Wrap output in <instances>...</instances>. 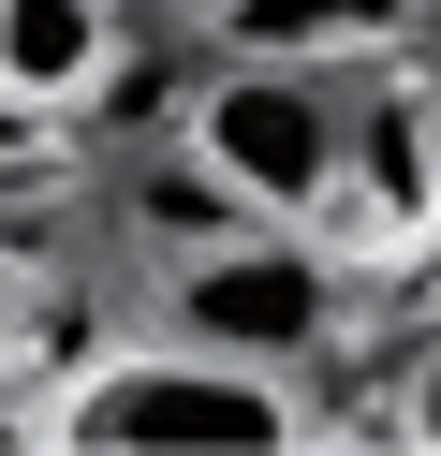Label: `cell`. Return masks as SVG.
Returning <instances> with one entry per match:
<instances>
[{"label": "cell", "mask_w": 441, "mask_h": 456, "mask_svg": "<svg viewBox=\"0 0 441 456\" xmlns=\"http://www.w3.org/2000/svg\"><path fill=\"white\" fill-rule=\"evenodd\" d=\"M0 338H15V280H0Z\"/></svg>", "instance_id": "52a82bcc"}, {"label": "cell", "mask_w": 441, "mask_h": 456, "mask_svg": "<svg viewBox=\"0 0 441 456\" xmlns=\"http://www.w3.org/2000/svg\"><path fill=\"white\" fill-rule=\"evenodd\" d=\"M427 103H441V60H427Z\"/></svg>", "instance_id": "9c48e42d"}, {"label": "cell", "mask_w": 441, "mask_h": 456, "mask_svg": "<svg viewBox=\"0 0 441 456\" xmlns=\"http://www.w3.org/2000/svg\"><path fill=\"white\" fill-rule=\"evenodd\" d=\"M192 162L250 221H323L339 207V74L323 60H221V74H192Z\"/></svg>", "instance_id": "7a4b0ae2"}, {"label": "cell", "mask_w": 441, "mask_h": 456, "mask_svg": "<svg viewBox=\"0 0 441 456\" xmlns=\"http://www.w3.org/2000/svg\"><path fill=\"white\" fill-rule=\"evenodd\" d=\"M412 15H427V0H192V30L221 45V60H323V74L397 60Z\"/></svg>", "instance_id": "277c9868"}, {"label": "cell", "mask_w": 441, "mask_h": 456, "mask_svg": "<svg viewBox=\"0 0 441 456\" xmlns=\"http://www.w3.org/2000/svg\"><path fill=\"white\" fill-rule=\"evenodd\" d=\"M133 221H147V236H162V265H176V250H206V236H235V221H250V207H235V191L206 177V162H147V177H133Z\"/></svg>", "instance_id": "8992f818"}, {"label": "cell", "mask_w": 441, "mask_h": 456, "mask_svg": "<svg viewBox=\"0 0 441 456\" xmlns=\"http://www.w3.org/2000/svg\"><path fill=\"white\" fill-rule=\"evenodd\" d=\"M118 60V0H0V103H88Z\"/></svg>", "instance_id": "5b68a950"}, {"label": "cell", "mask_w": 441, "mask_h": 456, "mask_svg": "<svg viewBox=\"0 0 441 456\" xmlns=\"http://www.w3.org/2000/svg\"><path fill=\"white\" fill-rule=\"evenodd\" d=\"M59 427L103 456H265V442H323V412H294L280 368H235V354H118L59 397Z\"/></svg>", "instance_id": "6da1fadb"}, {"label": "cell", "mask_w": 441, "mask_h": 456, "mask_svg": "<svg viewBox=\"0 0 441 456\" xmlns=\"http://www.w3.org/2000/svg\"><path fill=\"white\" fill-rule=\"evenodd\" d=\"M162 324L192 338V354L294 368V354H323V324H339V265H323L294 221H235V236H206V250L162 265Z\"/></svg>", "instance_id": "3957f363"}, {"label": "cell", "mask_w": 441, "mask_h": 456, "mask_svg": "<svg viewBox=\"0 0 441 456\" xmlns=\"http://www.w3.org/2000/svg\"><path fill=\"white\" fill-rule=\"evenodd\" d=\"M0 442H29V427H15V412H0Z\"/></svg>", "instance_id": "ba28073f"}]
</instances>
